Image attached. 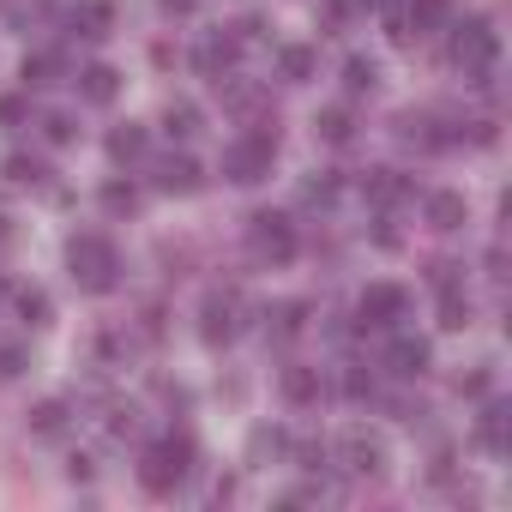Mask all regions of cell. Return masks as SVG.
<instances>
[{
	"label": "cell",
	"instance_id": "obj_1",
	"mask_svg": "<svg viewBox=\"0 0 512 512\" xmlns=\"http://www.w3.org/2000/svg\"><path fill=\"white\" fill-rule=\"evenodd\" d=\"M272 157H278V115H260L241 139H229V151H223V175L241 181V187H253V181H266V175H272Z\"/></svg>",
	"mask_w": 512,
	"mask_h": 512
},
{
	"label": "cell",
	"instance_id": "obj_2",
	"mask_svg": "<svg viewBox=\"0 0 512 512\" xmlns=\"http://www.w3.org/2000/svg\"><path fill=\"white\" fill-rule=\"evenodd\" d=\"M67 266H73V284L91 290V296H109V290L121 284V253H115V241L97 235V229H85V235L67 241Z\"/></svg>",
	"mask_w": 512,
	"mask_h": 512
},
{
	"label": "cell",
	"instance_id": "obj_3",
	"mask_svg": "<svg viewBox=\"0 0 512 512\" xmlns=\"http://www.w3.org/2000/svg\"><path fill=\"white\" fill-rule=\"evenodd\" d=\"M187 476H193V440H187V434H169V440L145 446V458H139V482H145L151 494H175Z\"/></svg>",
	"mask_w": 512,
	"mask_h": 512
},
{
	"label": "cell",
	"instance_id": "obj_4",
	"mask_svg": "<svg viewBox=\"0 0 512 512\" xmlns=\"http://www.w3.org/2000/svg\"><path fill=\"white\" fill-rule=\"evenodd\" d=\"M446 55H452V67H464V79H476V73H494V55H500V37L488 31V19H464V25L452 31V43H446Z\"/></svg>",
	"mask_w": 512,
	"mask_h": 512
},
{
	"label": "cell",
	"instance_id": "obj_5",
	"mask_svg": "<svg viewBox=\"0 0 512 512\" xmlns=\"http://www.w3.org/2000/svg\"><path fill=\"white\" fill-rule=\"evenodd\" d=\"M247 247L260 253V260H272V266H290L296 260V223L284 211H253L247 217Z\"/></svg>",
	"mask_w": 512,
	"mask_h": 512
},
{
	"label": "cell",
	"instance_id": "obj_6",
	"mask_svg": "<svg viewBox=\"0 0 512 512\" xmlns=\"http://www.w3.org/2000/svg\"><path fill=\"white\" fill-rule=\"evenodd\" d=\"M404 308H410V296H404L398 284H368L362 302H356V326H362V332H368V326H398Z\"/></svg>",
	"mask_w": 512,
	"mask_h": 512
},
{
	"label": "cell",
	"instance_id": "obj_7",
	"mask_svg": "<svg viewBox=\"0 0 512 512\" xmlns=\"http://www.w3.org/2000/svg\"><path fill=\"white\" fill-rule=\"evenodd\" d=\"M338 464H344L350 476H380V470H386V446H380L368 428H344V434H338Z\"/></svg>",
	"mask_w": 512,
	"mask_h": 512
},
{
	"label": "cell",
	"instance_id": "obj_8",
	"mask_svg": "<svg viewBox=\"0 0 512 512\" xmlns=\"http://www.w3.org/2000/svg\"><path fill=\"white\" fill-rule=\"evenodd\" d=\"M235 314H241V296L235 290H211L199 302V338L205 344H229L235 338Z\"/></svg>",
	"mask_w": 512,
	"mask_h": 512
},
{
	"label": "cell",
	"instance_id": "obj_9",
	"mask_svg": "<svg viewBox=\"0 0 512 512\" xmlns=\"http://www.w3.org/2000/svg\"><path fill=\"white\" fill-rule=\"evenodd\" d=\"M422 217H428V229L452 235V229H464V223H470V205H464V193L434 187V193H422Z\"/></svg>",
	"mask_w": 512,
	"mask_h": 512
},
{
	"label": "cell",
	"instance_id": "obj_10",
	"mask_svg": "<svg viewBox=\"0 0 512 512\" xmlns=\"http://www.w3.org/2000/svg\"><path fill=\"white\" fill-rule=\"evenodd\" d=\"M235 61H241V43H235V31H211V37L193 49V67H199L205 79H223Z\"/></svg>",
	"mask_w": 512,
	"mask_h": 512
},
{
	"label": "cell",
	"instance_id": "obj_11",
	"mask_svg": "<svg viewBox=\"0 0 512 512\" xmlns=\"http://www.w3.org/2000/svg\"><path fill=\"white\" fill-rule=\"evenodd\" d=\"M157 187H163V193H175V199H187V193H199V187H205V175H199V163H193L187 151H169V157L157 163Z\"/></svg>",
	"mask_w": 512,
	"mask_h": 512
},
{
	"label": "cell",
	"instance_id": "obj_12",
	"mask_svg": "<svg viewBox=\"0 0 512 512\" xmlns=\"http://www.w3.org/2000/svg\"><path fill=\"white\" fill-rule=\"evenodd\" d=\"M428 362H434V350H428L422 338H392V344H386V368H392L398 380H422Z\"/></svg>",
	"mask_w": 512,
	"mask_h": 512
},
{
	"label": "cell",
	"instance_id": "obj_13",
	"mask_svg": "<svg viewBox=\"0 0 512 512\" xmlns=\"http://www.w3.org/2000/svg\"><path fill=\"white\" fill-rule=\"evenodd\" d=\"M278 392L296 404V410H308V404H320V392H326V380H320V368H308V362H290L284 374H278Z\"/></svg>",
	"mask_w": 512,
	"mask_h": 512
},
{
	"label": "cell",
	"instance_id": "obj_14",
	"mask_svg": "<svg viewBox=\"0 0 512 512\" xmlns=\"http://www.w3.org/2000/svg\"><path fill=\"white\" fill-rule=\"evenodd\" d=\"M25 428H31L37 440H61V434L73 428V410H67V398H43V404L25 416Z\"/></svg>",
	"mask_w": 512,
	"mask_h": 512
},
{
	"label": "cell",
	"instance_id": "obj_15",
	"mask_svg": "<svg viewBox=\"0 0 512 512\" xmlns=\"http://www.w3.org/2000/svg\"><path fill=\"white\" fill-rule=\"evenodd\" d=\"M314 73H320V55H314L308 43H284V49H278V79H284V85H308Z\"/></svg>",
	"mask_w": 512,
	"mask_h": 512
},
{
	"label": "cell",
	"instance_id": "obj_16",
	"mask_svg": "<svg viewBox=\"0 0 512 512\" xmlns=\"http://www.w3.org/2000/svg\"><path fill=\"white\" fill-rule=\"evenodd\" d=\"M79 97H85V103H97V109H103V103H115V97H121V73H115V67H103V61H97V67H85V73H79Z\"/></svg>",
	"mask_w": 512,
	"mask_h": 512
},
{
	"label": "cell",
	"instance_id": "obj_17",
	"mask_svg": "<svg viewBox=\"0 0 512 512\" xmlns=\"http://www.w3.org/2000/svg\"><path fill=\"white\" fill-rule=\"evenodd\" d=\"M362 193H368L374 205H398V199H410V175H398V169H368V175H362Z\"/></svg>",
	"mask_w": 512,
	"mask_h": 512
},
{
	"label": "cell",
	"instance_id": "obj_18",
	"mask_svg": "<svg viewBox=\"0 0 512 512\" xmlns=\"http://www.w3.org/2000/svg\"><path fill=\"white\" fill-rule=\"evenodd\" d=\"M302 332H308V302H278V308L266 314V338L290 344V338H302Z\"/></svg>",
	"mask_w": 512,
	"mask_h": 512
},
{
	"label": "cell",
	"instance_id": "obj_19",
	"mask_svg": "<svg viewBox=\"0 0 512 512\" xmlns=\"http://www.w3.org/2000/svg\"><path fill=\"white\" fill-rule=\"evenodd\" d=\"M145 145H151V133H145L139 121H121V127L109 133V157H115V163H139Z\"/></svg>",
	"mask_w": 512,
	"mask_h": 512
},
{
	"label": "cell",
	"instance_id": "obj_20",
	"mask_svg": "<svg viewBox=\"0 0 512 512\" xmlns=\"http://www.w3.org/2000/svg\"><path fill=\"white\" fill-rule=\"evenodd\" d=\"M314 139L350 145V139H356V115H350V109H320V115H314Z\"/></svg>",
	"mask_w": 512,
	"mask_h": 512
},
{
	"label": "cell",
	"instance_id": "obj_21",
	"mask_svg": "<svg viewBox=\"0 0 512 512\" xmlns=\"http://www.w3.org/2000/svg\"><path fill=\"white\" fill-rule=\"evenodd\" d=\"M338 193H344V181H338L332 169H320V175H308V181H302V205H308V211H332V205H338Z\"/></svg>",
	"mask_w": 512,
	"mask_h": 512
},
{
	"label": "cell",
	"instance_id": "obj_22",
	"mask_svg": "<svg viewBox=\"0 0 512 512\" xmlns=\"http://www.w3.org/2000/svg\"><path fill=\"white\" fill-rule=\"evenodd\" d=\"M61 55H49V49H37V55H25V91H43V85H61Z\"/></svg>",
	"mask_w": 512,
	"mask_h": 512
},
{
	"label": "cell",
	"instance_id": "obj_23",
	"mask_svg": "<svg viewBox=\"0 0 512 512\" xmlns=\"http://www.w3.org/2000/svg\"><path fill=\"white\" fill-rule=\"evenodd\" d=\"M199 127H205V115H199L193 103H169V109H163V133H169V139H181V145H187Z\"/></svg>",
	"mask_w": 512,
	"mask_h": 512
},
{
	"label": "cell",
	"instance_id": "obj_24",
	"mask_svg": "<svg viewBox=\"0 0 512 512\" xmlns=\"http://www.w3.org/2000/svg\"><path fill=\"white\" fill-rule=\"evenodd\" d=\"M7 181H13V187H43V181H49V163H43V157L13 151V157H7Z\"/></svg>",
	"mask_w": 512,
	"mask_h": 512
},
{
	"label": "cell",
	"instance_id": "obj_25",
	"mask_svg": "<svg viewBox=\"0 0 512 512\" xmlns=\"http://www.w3.org/2000/svg\"><path fill=\"white\" fill-rule=\"evenodd\" d=\"M476 446L506 452V404H488V410H482V422H476Z\"/></svg>",
	"mask_w": 512,
	"mask_h": 512
},
{
	"label": "cell",
	"instance_id": "obj_26",
	"mask_svg": "<svg viewBox=\"0 0 512 512\" xmlns=\"http://www.w3.org/2000/svg\"><path fill=\"white\" fill-rule=\"evenodd\" d=\"M374 85H380V67H374L368 55H350V61H344V91L362 97V91H374Z\"/></svg>",
	"mask_w": 512,
	"mask_h": 512
},
{
	"label": "cell",
	"instance_id": "obj_27",
	"mask_svg": "<svg viewBox=\"0 0 512 512\" xmlns=\"http://www.w3.org/2000/svg\"><path fill=\"white\" fill-rule=\"evenodd\" d=\"M97 199H103L109 217H133V211H139V187H133V181H109Z\"/></svg>",
	"mask_w": 512,
	"mask_h": 512
},
{
	"label": "cell",
	"instance_id": "obj_28",
	"mask_svg": "<svg viewBox=\"0 0 512 512\" xmlns=\"http://www.w3.org/2000/svg\"><path fill=\"white\" fill-rule=\"evenodd\" d=\"M73 31H79V37H91V43H97V37H109V7H103V0H85V7L73 13Z\"/></svg>",
	"mask_w": 512,
	"mask_h": 512
},
{
	"label": "cell",
	"instance_id": "obj_29",
	"mask_svg": "<svg viewBox=\"0 0 512 512\" xmlns=\"http://www.w3.org/2000/svg\"><path fill=\"white\" fill-rule=\"evenodd\" d=\"M440 326L446 332H464L470 326V302H464V290L452 284V290H440Z\"/></svg>",
	"mask_w": 512,
	"mask_h": 512
},
{
	"label": "cell",
	"instance_id": "obj_30",
	"mask_svg": "<svg viewBox=\"0 0 512 512\" xmlns=\"http://www.w3.org/2000/svg\"><path fill=\"white\" fill-rule=\"evenodd\" d=\"M446 19H452V0H410V25L416 31H434Z\"/></svg>",
	"mask_w": 512,
	"mask_h": 512
},
{
	"label": "cell",
	"instance_id": "obj_31",
	"mask_svg": "<svg viewBox=\"0 0 512 512\" xmlns=\"http://www.w3.org/2000/svg\"><path fill=\"white\" fill-rule=\"evenodd\" d=\"M43 139H49V145H73V139H79V121H73L67 109H49V115H43Z\"/></svg>",
	"mask_w": 512,
	"mask_h": 512
},
{
	"label": "cell",
	"instance_id": "obj_32",
	"mask_svg": "<svg viewBox=\"0 0 512 512\" xmlns=\"http://www.w3.org/2000/svg\"><path fill=\"white\" fill-rule=\"evenodd\" d=\"M13 302H19V320H25V326H49V314H55L43 290H19Z\"/></svg>",
	"mask_w": 512,
	"mask_h": 512
},
{
	"label": "cell",
	"instance_id": "obj_33",
	"mask_svg": "<svg viewBox=\"0 0 512 512\" xmlns=\"http://www.w3.org/2000/svg\"><path fill=\"white\" fill-rule=\"evenodd\" d=\"M278 452H290L284 428H253V458H278Z\"/></svg>",
	"mask_w": 512,
	"mask_h": 512
},
{
	"label": "cell",
	"instance_id": "obj_34",
	"mask_svg": "<svg viewBox=\"0 0 512 512\" xmlns=\"http://www.w3.org/2000/svg\"><path fill=\"white\" fill-rule=\"evenodd\" d=\"M488 392H494L488 362H482V368H470V374H458V398H488Z\"/></svg>",
	"mask_w": 512,
	"mask_h": 512
},
{
	"label": "cell",
	"instance_id": "obj_35",
	"mask_svg": "<svg viewBox=\"0 0 512 512\" xmlns=\"http://www.w3.org/2000/svg\"><path fill=\"white\" fill-rule=\"evenodd\" d=\"M266 37H272V31H266V19H260V13H247V19L235 25V43H241V49H247V43H266Z\"/></svg>",
	"mask_w": 512,
	"mask_h": 512
},
{
	"label": "cell",
	"instance_id": "obj_36",
	"mask_svg": "<svg viewBox=\"0 0 512 512\" xmlns=\"http://www.w3.org/2000/svg\"><path fill=\"white\" fill-rule=\"evenodd\" d=\"M458 272H464V266H452V260H428V284H434V290H452Z\"/></svg>",
	"mask_w": 512,
	"mask_h": 512
},
{
	"label": "cell",
	"instance_id": "obj_37",
	"mask_svg": "<svg viewBox=\"0 0 512 512\" xmlns=\"http://www.w3.org/2000/svg\"><path fill=\"white\" fill-rule=\"evenodd\" d=\"M25 115H31L25 97H0V127H25Z\"/></svg>",
	"mask_w": 512,
	"mask_h": 512
},
{
	"label": "cell",
	"instance_id": "obj_38",
	"mask_svg": "<svg viewBox=\"0 0 512 512\" xmlns=\"http://www.w3.org/2000/svg\"><path fill=\"white\" fill-rule=\"evenodd\" d=\"M344 392H350L356 404H362V398H374V374H362V368H350V374H344Z\"/></svg>",
	"mask_w": 512,
	"mask_h": 512
},
{
	"label": "cell",
	"instance_id": "obj_39",
	"mask_svg": "<svg viewBox=\"0 0 512 512\" xmlns=\"http://www.w3.org/2000/svg\"><path fill=\"white\" fill-rule=\"evenodd\" d=\"M296 464H302V470H320V464H326V446H320V440H302V446H296Z\"/></svg>",
	"mask_w": 512,
	"mask_h": 512
},
{
	"label": "cell",
	"instance_id": "obj_40",
	"mask_svg": "<svg viewBox=\"0 0 512 512\" xmlns=\"http://www.w3.org/2000/svg\"><path fill=\"white\" fill-rule=\"evenodd\" d=\"M320 19H326V31H344V19H350V0H326V7H320Z\"/></svg>",
	"mask_w": 512,
	"mask_h": 512
},
{
	"label": "cell",
	"instance_id": "obj_41",
	"mask_svg": "<svg viewBox=\"0 0 512 512\" xmlns=\"http://www.w3.org/2000/svg\"><path fill=\"white\" fill-rule=\"evenodd\" d=\"M13 374H25V356L19 350H0V380H13Z\"/></svg>",
	"mask_w": 512,
	"mask_h": 512
},
{
	"label": "cell",
	"instance_id": "obj_42",
	"mask_svg": "<svg viewBox=\"0 0 512 512\" xmlns=\"http://www.w3.org/2000/svg\"><path fill=\"white\" fill-rule=\"evenodd\" d=\"M133 428H139V422H133V410H115V422H109V434H115V440H127Z\"/></svg>",
	"mask_w": 512,
	"mask_h": 512
},
{
	"label": "cell",
	"instance_id": "obj_43",
	"mask_svg": "<svg viewBox=\"0 0 512 512\" xmlns=\"http://www.w3.org/2000/svg\"><path fill=\"white\" fill-rule=\"evenodd\" d=\"M67 476L73 482H91V458H67Z\"/></svg>",
	"mask_w": 512,
	"mask_h": 512
},
{
	"label": "cell",
	"instance_id": "obj_44",
	"mask_svg": "<svg viewBox=\"0 0 512 512\" xmlns=\"http://www.w3.org/2000/svg\"><path fill=\"white\" fill-rule=\"evenodd\" d=\"M157 7H163V13H193L199 0H157Z\"/></svg>",
	"mask_w": 512,
	"mask_h": 512
},
{
	"label": "cell",
	"instance_id": "obj_45",
	"mask_svg": "<svg viewBox=\"0 0 512 512\" xmlns=\"http://www.w3.org/2000/svg\"><path fill=\"white\" fill-rule=\"evenodd\" d=\"M0 296H7V278H0Z\"/></svg>",
	"mask_w": 512,
	"mask_h": 512
}]
</instances>
